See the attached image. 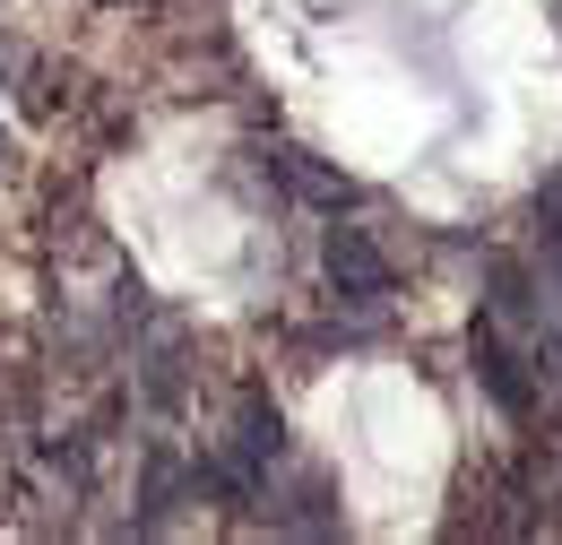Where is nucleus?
<instances>
[{"label": "nucleus", "instance_id": "nucleus-6", "mask_svg": "<svg viewBox=\"0 0 562 545\" xmlns=\"http://www.w3.org/2000/svg\"><path fill=\"white\" fill-rule=\"evenodd\" d=\"M285 529H303V537H338V485H329V477H303L294 511H285Z\"/></svg>", "mask_w": 562, "mask_h": 545}, {"label": "nucleus", "instance_id": "nucleus-8", "mask_svg": "<svg viewBox=\"0 0 562 545\" xmlns=\"http://www.w3.org/2000/svg\"><path fill=\"white\" fill-rule=\"evenodd\" d=\"M165 511H173V459L156 451V459H147V511H139V529H165Z\"/></svg>", "mask_w": 562, "mask_h": 545}, {"label": "nucleus", "instance_id": "nucleus-3", "mask_svg": "<svg viewBox=\"0 0 562 545\" xmlns=\"http://www.w3.org/2000/svg\"><path fill=\"white\" fill-rule=\"evenodd\" d=\"M485 286H493V321H510V330H537V321H546V294H537L528 260L493 252V260H485Z\"/></svg>", "mask_w": 562, "mask_h": 545}, {"label": "nucleus", "instance_id": "nucleus-2", "mask_svg": "<svg viewBox=\"0 0 562 545\" xmlns=\"http://www.w3.org/2000/svg\"><path fill=\"white\" fill-rule=\"evenodd\" d=\"M476 381L493 390V408H502V415H537V372L493 338V330H476Z\"/></svg>", "mask_w": 562, "mask_h": 545}, {"label": "nucleus", "instance_id": "nucleus-7", "mask_svg": "<svg viewBox=\"0 0 562 545\" xmlns=\"http://www.w3.org/2000/svg\"><path fill=\"white\" fill-rule=\"evenodd\" d=\"M139 381H147V399H156L165 415L182 408V355H173V346H156V355H147V364H139Z\"/></svg>", "mask_w": 562, "mask_h": 545}, {"label": "nucleus", "instance_id": "nucleus-1", "mask_svg": "<svg viewBox=\"0 0 562 545\" xmlns=\"http://www.w3.org/2000/svg\"><path fill=\"white\" fill-rule=\"evenodd\" d=\"M321 269H329V294H338L347 312H381L390 286H398V277H390V252H381L363 225H329V234H321Z\"/></svg>", "mask_w": 562, "mask_h": 545}, {"label": "nucleus", "instance_id": "nucleus-9", "mask_svg": "<svg viewBox=\"0 0 562 545\" xmlns=\"http://www.w3.org/2000/svg\"><path fill=\"white\" fill-rule=\"evenodd\" d=\"M537 216H562V165L546 174V191H537Z\"/></svg>", "mask_w": 562, "mask_h": 545}, {"label": "nucleus", "instance_id": "nucleus-5", "mask_svg": "<svg viewBox=\"0 0 562 545\" xmlns=\"http://www.w3.org/2000/svg\"><path fill=\"white\" fill-rule=\"evenodd\" d=\"M269 165H278V174L303 191V200H321V208H347V200H355L347 174H329V165H312V156H294V147H269Z\"/></svg>", "mask_w": 562, "mask_h": 545}, {"label": "nucleus", "instance_id": "nucleus-4", "mask_svg": "<svg viewBox=\"0 0 562 545\" xmlns=\"http://www.w3.org/2000/svg\"><path fill=\"white\" fill-rule=\"evenodd\" d=\"M278 451H285V415L269 408L260 390H251V399H243V415H234V459H243V468L260 477V468H269Z\"/></svg>", "mask_w": 562, "mask_h": 545}]
</instances>
